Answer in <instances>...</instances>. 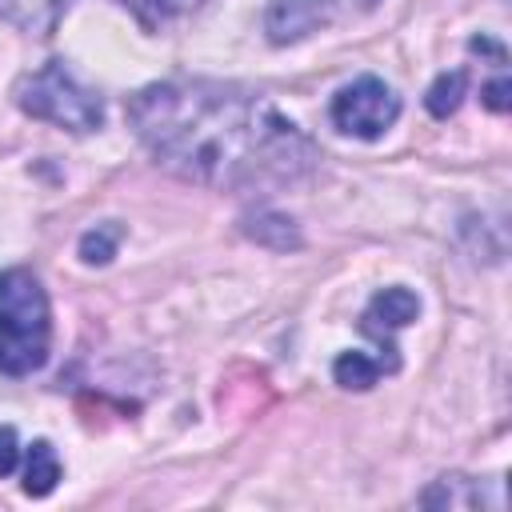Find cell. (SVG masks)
I'll list each match as a JSON object with an SVG mask.
<instances>
[{"mask_svg": "<svg viewBox=\"0 0 512 512\" xmlns=\"http://www.w3.org/2000/svg\"><path fill=\"white\" fill-rule=\"evenodd\" d=\"M128 124L180 180L248 192L308 176L316 144L260 92L220 80H160L128 100Z\"/></svg>", "mask_w": 512, "mask_h": 512, "instance_id": "1", "label": "cell"}, {"mask_svg": "<svg viewBox=\"0 0 512 512\" xmlns=\"http://www.w3.org/2000/svg\"><path fill=\"white\" fill-rule=\"evenodd\" d=\"M52 348V308L36 272H0V372L32 376L44 368Z\"/></svg>", "mask_w": 512, "mask_h": 512, "instance_id": "2", "label": "cell"}, {"mask_svg": "<svg viewBox=\"0 0 512 512\" xmlns=\"http://www.w3.org/2000/svg\"><path fill=\"white\" fill-rule=\"evenodd\" d=\"M16 104L32 120L68 128V132H96L104 124V104L96 92H88L60 60L40 64L16 84Z\"/></svg>", "mask_w": 512, "mask_h": 512, "instance_id": "3", "label": "cell"}, {"mask_svg": "<svg viewBox=\"0 0 512 512\" xmlns=\"http://www.w3.org/2000/svg\"><path fill=\"white\" fill-rule=\"evenodd\" d=\"M332 124L344 132V136H356V140H376L384 136L396 116H400V96L380 80V76H356L352 84H344L336 96H332Z\"/></svg>", "mask_w": 512, "mask_h": 512, "instance_id": "4", "label": "cell"}, {"mask_svg": "<svg viewBox=\"0 0 512 512\" xmlns=\"http://www.w3.org/2000/svg\"><path fill=\"white\" fill-rule=\"evenodd\" d=\"M420 316V296L412 292V288H400V284H392V288H380L372 300H368V308H364V316H360V332L368 336V340H376V348H380V368L384 372H396L400 368V356H396V328H404V324H412Z\"/></svg>", "mask_w": 512, "mask_h": 512, "instance_id": "5", "label": "cell"}, {"mask_svg": "<svg viewBox=\"0 0 512 512\" xmlns=\"http://www.w3.org/2000/svg\"><path fill=\"white\" fill-rule=\"evenodd\" d=\"M328 0H272L264 16V32L272 44H296L312 36L320 24H328Z\"/></svg>", "mask_w": 512, "mask_h": 512, "instance_id": "6", "label": "cell"}, {"mask_svg": "<svg viewBox=\"0 0 512 512\" xmlns=\"http://www.w3.org/2000/svg\"><path fill=\"white\" fill-rule=\"evenodd\" d=\"M244 236L264 244V248H276V252H288V248H300V232L292 224V216L284 212H272V208H256L244 216Z\"/></svg>", "mask_w": 512, "mask_h": 512, "instance_id": "7", "label": "cell"}, {"mask_svg": "<svg viewBox=\"0 0 512 512\" xmlns=\"http://www.w3.org/2000/svg\"><path fill=\"white\" fill-rule=\"evenodd\" d=\"M60 460H56V448L48 440H32L24 448V492L28 496H48L56 484H60Z\"/></svg>", "mask_w": 512, "mask_h": 512, "instance_id": "8", "label": "cell"}, {"mask_svg": "<svg viewBox=\"0 0 512 512\" xmlns=\"http://www.w3.org/2000/svg\"><path fill=\"white\" fill-rule=\"evenodd\" d=\"M332 376H336V384L348 388V392H368V388L384 376V368H380V360L368 356V352H344V356L332 364Z\"/></svg>", "mask_w": 512, "mask_h": 512, "instance_id": "9", "label": "cell"}, {"mask_svg": "<svg viewBox=\"0 0 512 512\" xmlns=\"http://www.w3.org/2000/svg\"><path fill=\"white\" fill-rule=\"evenodd\" d=\"M420 504L424 508H472V504H480V488L468 476H440L420 496Z\"/></svg>", "mask_w": 512, "mask_h": 512, "instance_id": "10", "label": "cell"}, {"mask_svg": "<svg viewBox=\"0 0 512 512\" xmlns=\"http://www.w3.org/2000/svg\"><path fill=\"white\" fill-rule=\"evenodd\" d=\"M64 8L68 0H0V12L24 28H48Z\"/></svg>", "mask_w": 512, "mask_h": 512, "instance_id": "11", "label": "cell"}, {"mask_svg": "<svg viewBox=\"0 0 512 512\" xmlns=\"http://www.w3.org/2000/svg\"><path fill=\"white\" fill-rule=\"evenodd\" d=\"M464 88H468V72H444V76H440V80L428 88V96H424L428 112H432L436 120H448V116L460 108Z\"/></svg>", "mask_w": 512, "mask_h": 512, "instance_id": "12", "label": "cell"}, {"mask_svg": "<svg viewBox=\"0 0 512 512\" xmlns=\"http://www.w3.org/2000/svg\"><path fill=\"white\" fill-rule=\"evenodd\" d=\"M116 244H120V228L116 224H96L92 232L80 236V256H84V264H108L116 256Z\"/></svg>", "mask_w": 512, "mask_h": 512, "instance_id": "13", "label": "cell"}, {"mask_svg": "<svg viewBox=\"0 0 512 512\" xmlns=\"http://www.w3.org/2000/svg\"><path fill=\"white\" fill-rule=\"evenodd\" d=\"M124 4H132L148 24H160V20H172V16L188 12V8H196L200 0H124Z\"/></svg>", "mask_w": 512, "mask_h": 512, "instance_id": "14", "label": "cell"}, {"mask_svg": "<svg viewBox=\"0 0 512 512\" xmlns=\"http://www.w3.org/2000/svg\"><path fill=\"white\" fill-rule=\"evenodd\" d=\"M20 460H24V452H20L16 428H12V424H4V428H0V476H12Z\"/></svg>", "mask_w": 512, "mask_h": 512, "instance_id": "15", "label": "cell"}, {"mask_svg": "<svg viewBox=\"0 0 512 512\" xmlns=\"http://www.w3.org/2000/svg\"><path fill=\"white\" fill-rule=\"evenodd\" d=\"M480 96H484V104H488L492 112H508V80H504V72H500L496 80H488V84L480 88Z\"/></svg>", "mask_w": 512, "mask_h": 512, "instance_id": "16", "label": "cell"}, {"mask_svg": "<svg viewBox=\"0 0 512 512\" xmlns=\"http://www.w3.org/2000/svg\"><path fill=\"white\" fill-rule=\"evenodd\" d=\"M356 4H360V8H372V4H376V0H356Z\"/></svg>", "mask_w": 512, "mask_h": 512, "instance_id": "17", "label": "cell"}]
</instances>
